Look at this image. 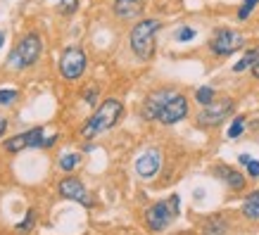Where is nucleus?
<instances>
[{"mask_svg": "<svg viewBox=\"0 0 259 235\" xmlns=\"http://www.w3.org/2000/svg\"><path fill=\"white\" fill-rule=\"evenodd\" d=\"M121 112H124V105H121L119 100H114V98L105 100L100 107L93 112V117L83 124L81 135H83V138H88V140H93V138H98L100 133L110 131L112 126L121 119Z\"/></svg>", "mask_w": 259, "mask_h": 235, "instance_id": "nucleus-1", "label": "nucleus"}, {"mask_svg": "<svg viewBox=\"0 0 259 235\" xmlns=\"http://www.w3.org/2000/svg\"><path fill=\"white\" fill-rule=\"evenodd\" d=\"M162 29L159 19H141L136 24L131 33H128V43L134 55H138L141 60H150L155 55V33Z\"/></svg>", "mask_w": 259, "mask_h": 235, "instance_id": "nucleus-2", "label": "nucleus"}, {"mask_svg": "<svg viewBox=\"0 0 259 235\" xmlns=\"http://www.w3.org/2000/svg\"><path fill=\"white\" fill-rule=\"evenodd\" d=\"M179 204H181L179 195H171V197H166V200H159V202L152 204L148 212H145V223H148L150 230H155V233L164 230L179 216Z\"/></svg>", "mask_w": 259, "mask_h": 235, "instance_id": "nucleus-3", "label": "nucleus"}, {"mask_svg": "<svg viewBox=\"0 0 259 235\" xmlns=\"http://www.w3.org/2000/svg\"><path fill=\"white\" fill-rule=\"evenodd\" d=\"M43 53V43H40V36L38 33H26L17 48L12 50V55H10V64L15 67V69H26V67H31L36 60L40 57Z\"/></svg>", "mask_w": 259, "mask_h": 235, "instance_id": "nucleus-4", "label": "nucleus"}, {"mask_svg": "<svg viewBox=\"0 0 259 235\" xmlns=\"http://www.w3.org/2000/svg\"><path fill=\"white\" fill-rule=\"evenodd\" d=\"M243 45H245V36L240 31H233V29H219V31H214L212 40H209V50L219 57L233 55Z\"/></svg>", "mask_w": 259, "mask_h": 235, "instance_id": "nucleus-5", "label": "nucleus"}, {"mask_svg": "<svg viewBox=\"0 0 259 235\" xmlns=\"http://www.w3.org/2000/svg\"><path fill=\"white\" fill-rule=\"evenodd\" d=\"M83 71H86V53L81 48H67L62 53V57H60V74L67 81H74Z\"/></svg>", "mask_w": 259, "mask_h": 235, "instance_id": "nucleus-6", "label": "nucleus"}, {"mask_svg": "<svg viewBox=\"0 0 259 235\" xmlns=\"http://www.w3.org/2000/svg\"><path fill=\"white\" fill-rule=\"evenodd\" d=\"M233 112V100H214L209 105H204V110L197 114V124L202 128H212V126H219L224 119Z\"/></svg>", "mask_w": 259, "mask_h": 235, "instance_id": "nucleus-7", "label": "nucleus"}, {"mask_svg": "<svg viewBox=\"0 0 259 235\" xmlns=\"http://www.w3.org/2000/svg\"><path fill=\"white\" fill-rule=\"evenodd\" d=\"M188 117V100L183 98L181 93H174L169 100L164 102V107L159 112V124L164 126H171V124H179L183 119Z\"/></svg>", "mask_w": 259, "mask_h": 235, "instance_id": "nucleus-8", "label": "nucleus"}, {"mask_svg": "<svg viewBox=\"0 0 259 235\" xmlns=\"http://www.w3.org/2000/svg\"><path fill=\"white\" fill-rule=\"evenodd\" d=\"M3 148L8 150V152H19V150H26V148H48V145L43 140V128H31L26 133L8 138V140L3 143Z\"/></svg>", "mask_w": 259, "mask_h": 235, "instance_id": "nucleus-9", "label": "nucleus"}, {"mask_svg": "<svg viewBox=\"0 0 259 235\" xmlns=\"http://www.w3.org/2000/svg\"><path fill=\"white\" fill-rule=\"evenodd\" d=\"M57 190H60V195L67 197V200L81 202L83 207H93V200H91V195H88L86 185H83L79 178H64V180H60Z\"/></svg>", "mask_w": 259, "mask_h": 235, "instance_id": "nucleus-10", "label": "nucleus"}, {"mask_svg": "<svg viewBox=\"0 0 259 235\" xmlns=\"http://www.w3.org/2000/svg\"><path fill=\"white\" fill-rule=\"evenodd\" d=\"M174 95V90H155V93H150L143 102V119H148V121H157L159 119V112L164 107V102L169 100Z\"/></svg>", "mask_w": 259, "mask_h": 235, "instance_id": "nucleus-11", "label": "nucleus"}, {"mask_svg": "<svg viewBox=\"0 0 259 235\" xmlns=\"http://www.w3.org/2000/svg\"><path fill=\"white\" fill-rule=\"evenodd\" d=\"M159 166H162V155H159L157 150H148L145 155H141L136 159V171L143 178H152L159 171Z\"/></svg>", "mask_w": 259, "mask_h": 235, "instance_id": "nucleus-12", "label": "nucleus"}, {"mask_svg": "<svg viewBox=\"0 0 259 235\" xmlns=\"http://www.w3.org/2000/svg\"><path fill=\"white\" fill-rule=\"evenodd\" d=\"M143 12V0H114V15L119 19H136Z\"/></svg>", "mask_w": 259, "mask_h": 235, "instance_id": "nucleus-13", "label": "nucleus"}, {"mask_svg": "<svg viewBox=\"0 0 259 235\" xmlns=\"http://www.w3.org/2000/svg\"><path fill=\"white\" fill-rule=\"evenodd\" d=\"M217 176H221V178L226 180L228 188H233V190H243L245 188V178L236 171V169H228V166H217Z\"/></svg>", "mask_w": 259, "mask_h": 235, "instance_id": "nucleus-14", "label": "nucleus"}, {"mask_svg": "<svg viewBox=\"0 0 259 235\" xmlns=\"http://www.w3.org/2000/svg\"><path fill=\"white\" fill-rule=\"evenodd\" d=\"M226 230H228V223L224 216H212V219H207V223L202 226L204 235H224Z\"/></svg>", "mask_w": 259, "mask_h": 235, "instance_id": "nucleus-15", "label": "nucleus"}, {"mask_svg": "<svg viewBox=\"0 0 259 235\" xmlns=\"http://www.w3.org/2000/svg\"><path fill=\"white\" fill-rule=\"evenodd\" d=\"M243 214L247 219H259V190L252 193V195L243 202Z\"/></svg>", "mask_w": 259, "mask_h": 235, "instance_id": "nucleus-16", "label": "nucleus"}, {"mask_svg": "<svg viewBox=\"0 0 259 235\" xmlns=\"http://www.w3.org/2000/svg\"><path fill=\"white\" fill-rule=\"evenodd\" d=\"M259 60V48H254V50H250V53H247V55L243 57V60H240V62L236 64V67H233V71H245V69H252V64L257 62Z\"/></svg>", "mask_w": 259, "mask_h": 235, "instance_id": "nucleus-17", "label": "nucleus"}, {"mask_svg": "<svg viewBox=\"0 0 259 235\" xmlns=\"http://www.w3.org/2000/svg\"><path fill=\"white\" fill-rule=\"evenodd\" d=\"M195 100L204 107V105H209V102L217 100V93H214V88H212V86H202V88H197Z\"/></svg>", "mask_w": 259, "mask_h": 235, "instance_id": "nucleus-18", "label": "nucleus"}, {"mask_svg": "<svg viewBox=\"0 0 259 235\" xmlns=\"http://www.w3.org/2000/svg\"><path fill=\"white\" fill-rule=\"evenodd\" d=\"M245 131V117H236L233 119V124H231V128L226 131V138L228 140H236V138H240Z\"/></svg>", "mask_w": 259, "mask_h": 235, "instance_id": "nucleus-19", "label": "nucleus"}, {"mask_svg": "<svg viewBox=\"0 0 259 235\" xmlns=\"http://www.w3.org/2000/svg\"><path fill=\"white\" fill-rule=\"evenodd\" d=\"M79 164H81V155H64L60 159V169L62 171H74Z\"/></svg>", "mask_w": 259, "mask_h": 235, "instance_id": "nucleus-20", "label": "nucleus"}, {"mask_svg": "<svg viewBox=\"0 0 259 235\" xmlns=\"http://www.w3.org/2000/svg\"><path fill=\"white\" fill-rule=\"evenodd\" d=\"M259 5V0H243V5H240V10H238V19L240 22H245L247 17L252 15V10Z\"/></svg>", "mask_w": 259, "mask_h": 235, "instance_id": "nucleus-21", "label": "nucleus"}, {"mask_svg": "<svg viewBox=\"0 0 259 235\" xmlns=\"http://www.w3.org/2000/svg\"><path fill=\"white\" fill-rule=\"evenodd\" d=\"M240 164L247 166V173H250L252 178H259V162L257 159H250L247 155H240Z\"/></svg>", "mask_w": 259, "mask_h": 235, "instance_id": "nucleus-22", "label": "nucleus"}, {"mask_svg": "<svg viewBox=\"0 0 259 235\" xmlns=\"http://www.w3.org/2000/svg\"><path fill=\"white\" fill-rule=\"evenodd\" d=\"M193 38H195V29H190V26H183L176 31V40H181V43H188Z\"/></svg>", "mask_w": 259, "mask_h": 235, "instance_id": "nucleus-23", "label": "nucleus"}, {"mask_svg": "<svg viewBox=\"0 0 259 235\" xmlns=\"http://www.w3.org/2000/svg\"><path fill=\"white\" fill-rule=\"evenodd\" d=\"M17 90L15 88H5V90H0V105H10V102L17 100Z\"/></svg>", "mask_w": 259, "mask_h": 235, "instance_id": "nucleus-24", "label": "nucleus"}, {"mask_svg": "<svg viewBox=\"0 0 259 235\" xmlns=\"http://www.w3.org/2000/svg\"><path fill=\"white\" fill-rule=\"evenodd\" d=\"M57 5H60V10H62V12H74V8H76V0H57Z\"/></svg>", "mask_w": 259, "mask_h": 235, "instance_id": "nucleus-25", "label": "nucleus"}, {"mask_svg": "<svg viewBox=\"0 0 259 235\" xmlns=\"http://www.w3.org/2000/svg\"><path fill=\"white\" fill-rule=\"evenodd\" d=\"M31 223H33V212H29V214H26V221H24V223H19V230H29V228H31Z\"/></svg>", "mask_w": 259, "mask_h": 235, "instance_id": "nucleus-26", "label": "nucleus"}, {"mask_svg": "<svg viewBox=\"0 0 259 235\" xmlns=\"http://www.w3.org/2000/svg\"><path fill=\"white\" fill-rule=\"evenodd\" d=\"M252 76H254V78H259V60H257V62H254V64H252Z\"/></svg>", "mask_w": 259, "mask_h": 235, "instance_id": "nucleus-27", "label": "nucleus"}, {"mask_svg": "<svg viewBox=\"0 0 259 235\" xmlns=\"http://www.w3.org/2000/svg\"><path fill=\"white\" fill-rule=\"evenodd\" d=\"M86 100L88 102H95V90L91 88V90H86Z\"/></svg>", "mask_w": 259, "mask_h": 235, "instance_id": "nucleus-28", "label": "nucleus"}, {"mask_svg": "<svg viewBox=\"0 0 259 235\" xmlns=\"http://www.w3.org/2000/svg\"><path fill=\"white\" fill-rule=\"evenodd\" d=\"M5 128H8V121H5V119L0 117V135H3V131H5Z\"/></svg>", "mask_w": 259, "mask_h": 235, "instance_id": "nucleus-29", "label": "nucleus"}, {"mask_svg": "<svg viewBox=\"0 0 259 235\" xmlns=\"http://www.w3.org/2000/svg\"><path fill=\"white\" fill-rule=\"evenodd\" d=\"M3 43H5V33L0 31V48H3Z\"/></svg>", "mask_w": 259, "mask_h": 235, "instance_id": "nucleus-30", "label": "nucleus"}]
</instances>
